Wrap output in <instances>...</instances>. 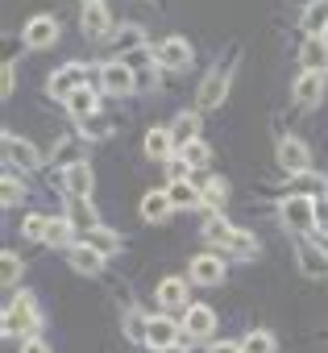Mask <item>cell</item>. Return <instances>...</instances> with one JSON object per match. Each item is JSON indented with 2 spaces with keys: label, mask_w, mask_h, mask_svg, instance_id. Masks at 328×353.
Instances as JSON below:
<instances>
[{
  "label": "cell",
  "mask_w": 328,
  "mask_h": 353,
  "mask_svg": "<svg viewBox=\"0 0 328 353\" xmlns=\"http://www.w3.org/2000/svg\"><path fill=\"white\" fill-rule=\"evenodd\" d=\"M34 328H38V303H34L30 291H21V295H13L9 307H5V332H9V336H17V332L34 336Z\"/></svg>",
  "instance_id": "obj_1"
},
{
  "label": "cell",
  "mask_w": 328,
  "mask_h": 353,
  "mask_svg": "<svg viewBox=\"0 0 328 353\" xmlns=\"http://www.w3.org/2000/svg\"><path fill=\"white\" fill-rule=\"evenodd\" d=\"M233 59H237V50H233V54H229V59H225V63H221L204 83H200V96H196V100H200V108H204V112L225 104V96H229V79H233Z\"/></svg>",
  "instance_id": "obj_2"
},
{
  "label": "cell",
  "mask_w": 328,
  "mask_h": 353,
  "mask_svg": "<svg viewBox=\"0 0 328 353\" xmlns=\"http://www.w3.org/2000/svg\"><path fill=\"white\" fill-rule=\"evenodd\" d=\"M283 225H287V233H307V229H316V200H307V196H287V200H283Z\"/></svg>",
  "instance_id": "obj_3"
},
{
  "label": "cell",
  "mask_w": 328,
  "mask_h": 353,
  "mask_svg": "<svg viewBox=\"0 0 328 353\" xmlns=\"http://www.w3.org/2000/svg\"><path fill=\"white\" fill-rule=\"evenodd\" d=\"M274 158H278V166L287 174H307L311 170V154H307V145L299 137H283L278 150H274Z\"/></svg>",
  "instance_id": "obj_4"
},
{
  "label": "cell",
  "mask_w": 328,
  "mask_h": 353,
  "mask_svg": "<svg viewBox=\"0 0 328 353\" xmlns=\"http://www.w3.org/2000/svg\"><path fill=\"white\" fill-rule=\"evenodd\" d=\"M88 83V71H83V63H67L63 71H54L50 75V83H46V92L54 96V100H67L71 92H79Z\"/></svg>",
  "instance_id": "obj_5"
},
{
  "label": "cell",
  "mask_w": 328,
  "mask_h": 353,
  "mask_svg": "<svg viewBox=\"0 0 328 353\" xmlns=\"http://www.w3.org/2000/svg\"><path fill=\"white\" fill-rule=\"evenodd\" d=\"M183 332H187L192 341H208V336L216 332V312H212V307H204V303L183 307Z\"/></svg>",
  "instance_id": "obj_6"
},
{
  "label": "cell",
  "mask_w": 328,
  "mask_h": 353,
  "mask_svg": "<svg viewBox=\"0 0 328 353\" xmlns=\"http://www.w3.org/2000/svg\"><path fill=\"white\" fill-rule=\"evenodd\" d=\"M100 83H104L108 96H129V92H133V67H129L125 59L104 63V67H100Z\"/></svg>",
  "instance_id": "obj_7"
},
{
  "label": "cell",
  "mask_w": 328,
  "mask_h": 353,
  "mask_svg": "<svg viewBox=\"0 0 328 353\" xmlns=\"http://www.w3.org/2000/svg\"><path fill=\"white\" fill-rule=\"evenodd\" d=\"M79 30H83L88 38H108V34H112V17H108V9H104V0H88V5H83Z\"/></svg>",
  "instance_id": "obj_8"
},
{
  "label": "cell",
  "mask_w": 328,
  "mask_h": 353,
  "mask_svg": "<svg viewBox=\"0 0 328 353\" xmlns=\"http://www.w3.org/2000/svg\"><path fill=\"white\" fill-rule=\"evenodd\" d=\"M21 38H25V46H30V50H46V46H54V42H59V21H54V17H46V13H42V17H30V26H25V34H21Z\"/></svg>",
  "instance_id": "obj_9"
},
{
  "label": "cell",
  "mask_w": 328,
  "mask_h": 353,
  "mask_svg": "<svg viewBox=\"0 0 328 353\" xmlns=\"http://www.w3.org/2000/svg\"><path fill=\"white\" fill-rule=\"evenodd\" d=\"M5 158H9V166H21V170H38L42 166V154L17 133H5Z\"/></svg>",
  "instance_id": "obj_10"
},
{
  "label": "cell",
  "mask_w": 328,
  "mask_h": 353,
  "mask_svg": "<svg viewBox=\"0 0 328 353\" xmlns=\"http://www.w3.org/2000/svg\"><path fill=\"white\" fill-rule=\"evenodd\" d=\"M154 59H158V67H167V71H183V67H192V46L183 38H167L154 50Z\"/></svg>",
  "instance_id": "obj_11"
},
{
  "label": "cell",
  "mask_w": 328,
  "mask_h": 353,
  "mask_svg": "<svg viewBox=\"0 0 328 353\" xmlns=\"http://www.w3.org/2000/svg\"><path fill=\"white\" fill-rule=\"evenodd\" d=\"M175 212V200H171V192H145L141 196V221H150V225H162Z\"/></svg>",
  "instance_id": "obj_12"
},
{
  "label": "cell",
  "mask_w": 328,
  "mask_h": 353,
  "mask_svg": "<svg viewBox=\"0 0 328 353\" xmlns=\"http://www.w3.org/2000/svg\"><path fill=\"white\" fill-rule=\"evenodd\" d=\"M192 283H200V287L225 283V262H221L216 254H200V258L192 262Z\"/></svg>",
  "instance_id": "obj_13"
},
{
  "label": "cell",
  "mask_w": 328,
  "mask_h": 353,
  "mask_svg": "<svg viewBox=\"0 0 328 353\" xmlns=\"http://www.w3.org/2000/svg\"><path fill=\"white\" fill-rule=\"evenodd\" d=\"M299 270L307 274V279H324L328 274V250H320V245H311V241H299Z\"/></svg>",
  "instance_id": "obj_14"
},
{
  "label": "cell",
  "mask_w": 328,
  "mask_h": 353,
  "mask_svg": "<svg viewBox=\"0 0 328 353\" xmlns=\"http://www.w3.org/2000/svg\"><path fill=\"white\" fill-rule=\"evenodd\" d=\"M299 63H303V71H324L328 67V38L324 34H311L303 42V50H299Z\"/></svg>",
  "instance_id": "obj_15"
},
{
  "label": "cell",
  "mask_w": 328,
  "mask_h": 353,
  "mask_svg": "<svg viewBox=\"0 0 328 353\" xmlns=\"http://www.w3.org/2000/svg\"><path fill=\"white\" fill-rule=\"evenodd\" d=\"M145 341H150L154 349H171V345L179 341V324H175V320H167V316H154V320H150V328H145Z\"/></svg>",
  "instance_id": "obj_16"
},
{
  "label": "cell",
  "mask_w": 328,
  "mask_h": 353,
  "mask_svg": "<svg viewBox=\"0 0 328 353\" xmlns=\"http://www.w3.org/2000/svg\"><path fill=\"white\" fill-rule=\"evenodd\" d=\"M291 92H295L299 104H320V96H324V71H303Z\"/></svg>",
  "instance_id": "obj_17"
},
{
  "label": "cell",
  "mask_w": 328,
  "mask_h": 353,
  "mask_svg": "<svg viewBox=\"0 0 328 353\" xmlns=\"http://www.w3.org/2000/svg\"><path fill=\"white\" fill-rule=\"evenodd\" d=\"M67 258H71V266H75L79 274H100V270H104V254H100V250H92V245H83V241H79V245H71V250H67Z\"/></svg>",
  "instance_id": "obj_18"
},
{
  "label": "cell",
  "mask_w": 328,
  "mask_h": 353,
  "mask_svg": "<svg viewBox=\"0 0 328 353\" xmlns=\"http://www.w3.org/2000/svg\"><path fill=\"white\" fill-rule=\"evenodd\" d=\"M92 188H96L92 166H88V162H71V166H67V192H71V196H92Z\"/></svg>",
  "instance_id": "obj_19"
},
{
  "label": "cell",
  "mask_w": 328,
  "mask_h": 353,
  "mask_svg": "<svg viewBox=\"0 0 328 353\" xmlns=\"http://www.w3.org/2000/svg\"><path fill=\"white\" fill-rule=\"evenodd\" d=\"M79 241H83V245H92V250H100L104 258L121 250V237H116L112 229H104V225H96V229H83V233H79Z\"/></svg>",
  "instance_id": "obj_20"
},
{
  "label": "cell",
  "mask_w": 328,
  "mask_h": 353,
  "mask_svg": "<svg viewBox=\"0 0 328 353\" xmlns=\"http://www.w3.org/2000/svg\"><path fill=\"white\" fill-rule=\"evenodd\" d=\"M96 108H100V104H96V92H92L88 83H83L79 92H71V96H67V112H71L75 121H88V117H96Z\"/></svg>",
  "instance_id": "obj_21"
},
{
  "label": "cell",
  "mask_w": 328,
  "mask_h": 353,
  "mask_svg": "<svg viewBox=\"0 0 328 353\" xmlns=\"http://www.w3.org/2000/svg\"><path fill=\"white\" fill-rule=\"evenodd\" d=\"M171 137H175L179 150H183L187 141H196V137H200V112H179L175 125H171Z\"/></svg>",
  "instance_id": "obj_22"
},
{
  "label": "cell",
  "mask_w": 328,
  "mask_h": 353,
  "mask_svg": "<svg viewBox=\"0 0 328 353\" xmlns=\"http://www.w3.org/2000/svg\"><path fill=\"white\" fill-rule=\"evenodd\" d=\"M67 221L83 233V229H96V208L88 204V196H71V204H67Z\"/></svg>",
  "instance_id": "obj_23"
},
{
  "label": "cell",
  "mask_w": 328,
  "mask_h": 353,
  "mask_svg": "<svg viewBox=\"0 0 328 353\" xmlns=\"http://www.w3.org/2000/svg\"><path fill=\"white\" fill-rule=\"evenodd\" d=\"M158 303H162V307H187V283H183V279H162Z\"/></svg>",
  "instance_id": "obj_24"
},
{
  "label": "cell",
  "mask_w": 328,
  "mask_h": 353,
  "mask_svg": "<svg viewBox=\"0 0 328 353\" xmlns=\"http://www.w3.org/2000/svg\"><path fill=\"white\" fill-rule=\"evenodd\" d=\"M171 150H175V137H171V129H150L145 133V154L150 158H171Z\"/></svg>",
  "instance_id": "obj_25"
},
{
  "label": "cell",
  "mask_w": 328,
  "mask_h": 353,
  "mask_svg": "<svg viewBox=\"0 0 328 353\" xmlns=\"http://www.w3.org/2000/svg\"><path fill=\"white\" fill-rule=\"evenodd\" d=\"M167 192H171L175 208H196V204H204V192H200V188H192L187 179H175V183H171Z\"/></svg>",
  "instance_id": "obj_26"
},
{
  "label": "cell",
  "mask_w": 328,
  "mask_h": 353,
  "mask_svg": "<svg viewBox=\"0 0 328 353\" xmlns=\"http://www.w3.org/2000/svg\"><path fill=\"white\" fill-rule=\"evenodd\" d=\"M233 233H237V229H233L221 212H212V216L204 221V237H208L212 245H229V241H233Z\"/></svg>",
  "instance_id": "obj_27"
},
{
  "label": "cell",
  "mask_w": 328,
  "mask_h": 353,
  "mask_svg": "<svg viewBox=\"0 0 328 353\" xmlns=\"http://www.w3.org/2000/svg\"><path fill=\"white\" fill-rule=\"evenodd\" d=\"M303 30H307V34H324V30H328V0H311V5H307Z\"/></svg>",
  "instance_id": "obj_28"
},
{
  "label": "cell",
  "mask_w": 328,
  "mask_h": 353,
  "mask_svg": "<svg viewBox=\"0 0 328 353\" xmlns=\"http://www.w3.org/2000/svg\"><path fill=\"white\" fill-rule=\"evenodd\" d=\"M225 250H229L233 258H254V254H258V241H254V233H241V229H237Z\"/></svg>",
  "instance_id": "obj_29"
},
{
  "label": "cell",
  "mask_w": 328,
  "mask_h": 353,
  "mask_svg": "<svg viewBox=\"0 0 328 353\" xmlns=\"http://www.w3.org/2000/svg\"><path fill=\"white\" fill-rule=\"evenodd\" d=\"M241 353H274V336L266 328H258V332H249L241 341Z\"/></svg>",
  "instance_id": "obj_30"
},
{
  "label": "cell",
  "mask_w": 328,
  "mask_h": 353,
  "mask_svg": "<svg viewBox=\"0 0 328 353\" xmlns=\"http://www.w3.org/2000/svg\"><path fill=\"white\" fill-rule=\"evenodd\" d=\"M200 192H204V204H208L212 212H221V208H225V200H229V188H225L221 179H212V183H208V188H200Z\"/></svg>",
  "instance_id": "obj_31"
},
{
  "label": "cell",
  "mask_w": 328,
  "mask_h": 353,
  "mask_svg": "<svg viewBox=\"0 0 328 353\" xmlns=\"http://www.w3.org/2000/svg\"><path fill=\"white\" fill-rule=\"evenodd\" d=\"M208 158H212V154H208V145H204L200 137L183 145V162H187V166H208Z\"/></svg>",
  "instance_id": "obj_32"
},
{
  "label": "cell",
  "mask_w": 328,
  "mask_h": 353,
  "mask_svg": "<svg viewBox=\"0 0 328 353\" xmlns=\"http://www.w3.org/2000/svg\"><path fill=\"white\" fill-rule=\"evenodd\" d=\"M71 233H79L71 221H50V229H46V241H50V245H67V241H71Z\"/></svg>",
  "instance_id": "obj_33"
},
{
  "label": "cell",
  "mask_w": 328,
  "mask_h": 353,
  "mask_svg": "<svg viewBox=\"0 0 328 353\" xmlns=\"http://www.w3.org/2000/svg\"><path fill=\"white\" fill-rule=\"evenodd\" d=\"M137 46H141V30H137V26H129V30L116 34V50H121V59H125L129 50H137Z\"/></svg>",
  "instance_id": "obj_34"
},
{
  "label": "cell",
  "mask_w": 328,
  "mask_h": 353,
  "mask_svg": "<svg viewBox=\"0 0 328 353\" xmlns=\"http://www.w3.org/2000/svg\"><path fill=\"white\" fill-rule=\"evenodd\" d=\"M0 266H5V270H0L5 287H13V283H17V274H21V258H17V254H5V258H0Z\"/></svg>",
  "instance_id": "obj_35"
},
{
  "label": "cell",
  "mask_w": 328,
  "mask_h": 353,
  "mask_svg": "<svg viewBox=\"0 0 328 353\" xmlns=\"http://www.w3.org/2000/svg\"><path fill=\"white\" fill-rule=\"evenodd\" d=\"M21 229H25V237H34V241L42 237V241H46V229H50V221H46V216H25V225H21Z\"/></svg>",
  "instance_id": "obj_36"
},
{
  "label": "cell",
  "mask_w": 328,
  "mask_h": 353,
  "mask_svg": "<svg viewBox=\"0 0 328 353\" xmlns=\"http://www.w3.org/2000/svg\"><path fill=\"white\" fill-rule=\"evenodd\" d=\"M17 200H21V183H17V174H13V170H9V174H5V204H9V208H13V204H17Z\"/></svg>",
  "instance_id": "obj_37"
},
{
  "label": "cell",
  "mask_w": 328,
  "mask_h": 353,
  "mask_svg": "<svg viewBox=\"0 0 328 353\" xmlns=\"http://www.w3.org/2000/svg\"><path fill=\"white\" fill-rule=\"evenodd\" d=\"M13 88H17V75H13V63H5V75H0V96H13Z\"/></svg>",
  "instance_id": "obj_38"
},
{
  "label": "cell",
  "mask_w": 328,
  "mask_h": 353,
  "mask_svg": "<svg viewBox=\"0 0 328 353\" xmlns=\"http://www.w3.org/2000/svg\"><path fill=\"white\" fill-rule=\"evenodd\" d=\"M316 225L320 233H328V200H316Z\"/></svg>",
  "instance_id": "obj_39"
},
{
  "label": "cell",
  "mask_w": 328,
  "mask_h": 353,
  "mask_svg": "<svg viewBox=\"0 0 328 353\" xmlns=\"http://www.w3.org/2000/svg\"><path fill=\"white\" fill-rule=\"evenodd\" d=\"M21 353H50V349H46V345H42L38 336H25V345H21Z\"/></svg>",
  "instance_id": "obj_40"
},
{
  "label": "cell",
  "mask_w": 328,
  "mask_h": 353,
  "mask_svg": "<svg viewBox=\"0 0 328 353\" xmlns=\"http://www.w3.org/2000/svg\"><path fill=\"white\" fill-rule=\"evenodd\" d=\"M212 353H241V345H233V341H221V345H212Z\"/></svg>",
  "instance_id": "obj_41"
},
{
  "label": "cell",
  "mask_w": 328,
  "mask_h": 353,
  "mask_svg": "<svg viewBox=\"0 0 328 353\" xmlns=\"http://www.w3.org/2000/svg\"><path fill=\"white\" fill-rule=\"evenodd\" d=\"M162 353H175V349H162Z\"/></svg>",
  "instance_id": "obj_42"
},
{
  "label": "cell",
  "mask_w": 328,
  "mask_h": 353,
  "mask_svg": "<svg viewBox=\"0 0 328 353\" xmlns=\"http://www.w3.org/2000/svg\"><path fill=\"white\" fill-rule=\"evenodd\" d=\"M324 38H328V30H324Z\"/></svg>",
  "instance_id": "obj_43"
}]
</instances>
